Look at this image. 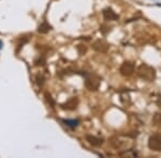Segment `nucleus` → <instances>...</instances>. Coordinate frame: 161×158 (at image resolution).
<instances>
[{
  "label": "nucleus",
  "instance_id": "nucleus-6",
  "mask_svg": "<svg viewBox=\"0 0 161 158\" xmlns=\"http://www.w3.org/2000/svg\"><path fill=\"white\" fill-rule=\"evenodd\" d=\"M103 16H104V18L108 20L117 18V15H116L113 11H111V10H105V11L103 12Z\"/></svg>",
  "mask_w": 161,
  "mask_h": 158
},
{
  "label": "nucleus",
  "instance_id": "nucleus-8",
  "mask_svg": "<svg viewBox=\"0 0 161 158\" xmlns=\"http://www.w3.org/2000/svg\"><path fill=\"white\" fill-rule=\"evenodd\" d=\"M48 29H50V26L46 24V23H44L42 26H40L39 31H40V32H46V31H48Z\"/></svg>",
  "mask_w": 161,
  "mask_h": 158
},
{
  "label": "nucleus",
  "instance_id": "nucleus-7",
  "mask_svg": "<svg viewBox=\"0 0 161 158\" xmlns=\"http://www.w3.org/2000/svg\"><path fill=\"white\" fill-rule=\"evenodd\" d=\"M76 105H77V98L73 97V98H71L69 102H67L64 104V107L67 108V109H74V108L76 107Z\"/></svg>",
  "mask_w": 161,
  "mask_h": 158
},
{
  "label": "nucleus",
  "instance_id": "nucleus-9",
  "mask_svg": "<svg viewBox=\"0 0 161 158\" xmlns=\"http://www.w3.org/2000/svg\"><path fill=\"white\" fill-rule=\"evenodd\" d=\"M154 123L156 125H161V115H156L154 116Z\"/></svg>",
  "mask_w": 161,
  "mask_h": 158
},
{
  "label": "nucleus",
  "instance_id": "nucleus-11",
  "mask_svg": "<svg viewBox=\"0 0 161 158\" xmlns=\"http://www.w3.org/2000/svg\"><path fill=\"white\" fill-rule=\"evenodd\" d=\"M157 104H158V106H159V107L161 108V98H159V99H158Z\"/></svg>",
  "mask_w": 161,
  "mask_h": 158
},
{
  "label": "nucleus",
  "instance_id": "nucleus-10",
  "mask_svg": "<svg viewBox=\"0 0 161 158\" xmlns=\"http://www.w3.org/2000/svg\"><path fill=\"white\" fill-rule=\"evenodd\" d=\"M64 123H66L68 126H71V127H74V126H76V125H77V123H79V122L75 121V120H72V121L68 120V121H64Z\"/></svg>",
  "mask_w": 161,
  "mask_h": 158
},
{
  "label": "nucleus",
  "instance_id": "nucleus-3",
  "mask_svg": "<svg viewBox=\"0 0 161 158\" xmlns=\"http://www.w3.org/2000/svg\"><path fill=\"white\" fill-rule=\"evenodd\" d=\"M133 71H134V66L130 62H125L120 67V73L125 75V76H130L133 73Z\"/></svg>",
  "mask_w": 161,
  "mask_h": 158
},
{
  "label": "nucleus",
  "instance_id": "nucleus-1",
  "mask_svg": "<svg viewBox=\"0 0 161 158\" xmlns=\"http://www.w3.org/2000/svg\"><path fill=\"white\" fill-rule=\"evenodd\" d=\"M137 73H139V75L142 77V78L149 80V81L155 78L154 69H152V67L146 65V64H143V65L140 66L139 69H137Z\"/></svg>",
  "mask_w": 161,
  "mask_h": 158
},
{
  "label": "nucleus",
  "instance_id": "nucleus-2",
  "mask_svg": "<svg viewBox=\"0 0 161 158\" xmlns=\"http://www.w3.org/2000/svg\"><path fill=\"white\" fill-rule=\"evenodd\" d=\"M148 145L154 151H161V135L157 134L150 137Z\"/></svg>",
  "mask_w": 161,
  "mask_h": 158
},
{
  "label": "nucleus",
  "instance_id": "nucleus-4",
  "mask_svg": "<svg viewBox=\"0 0 161 158\" xmlns=\"http://www.w3.org/2000/svg\"><path fill=\"white\" fill-rule=\"evenodd\" d=\"M85 84L89 90H96L99 87V81L93 78H87L86 81H85Z\"/></svg>",
  "mask_w": 161,
  "mask_h": 158
},
{
  "label": "nucleus",
  "instance_id": "nucleus-5",
  "mask_svg": "<svg viewBox=\"0 0 161 158\" xmlns=\"http://www.w3.org/2000/svg\"><path fill=\"white\" fill-rule=\"evenodd\" d=\"M86 139L88 140L89 143H92V145H95V146H99L100 144H102V139L97 138V137H95V136H87Z\"/></svg>",
  "mask_w": 161,
  "mask_h": 158
}]
</instances>
